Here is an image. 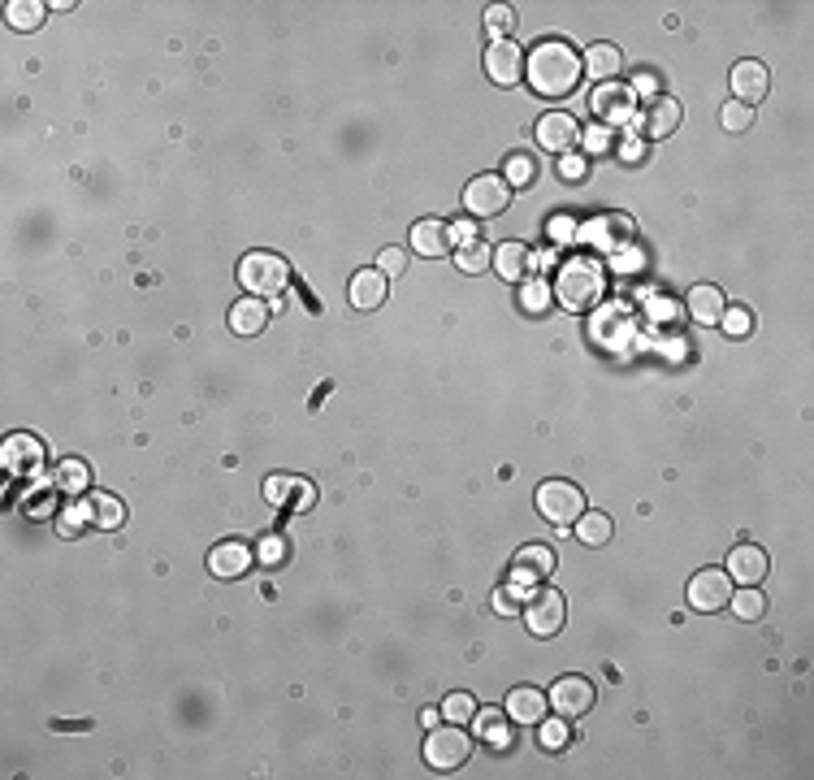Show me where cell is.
I'll return each instance as SVG.
<instances>
[{"label": "cell", "instance_id": "obj_17", "mask_svg": "<svg viewBox=\"0 0 814 780\" xmlns=\"http://www.w3.org/2000/svg\"><path fill=\"white\" fill-rule=\"evenodd\" d=\"M581 65H585V74H589V78H598V87H602V83H615V78H620V70H624V52L615 48V44H589V48H585V57H581Z\"/></svg>", "mask_w": 814, "mask_h": 780}, {"label": "cell", "instance_id": "obj_16", "mask_svg": "<svg viewBox=\"0 0 814 780\" xmlns=\"http://www.w3.org/2000/svg\"><path fill=\"white\" fill-rule=\"evenodd\" d=\"M252 568V551H247L243 542H221L208 551V572L221 581H234V577H243V572Z\"/></svg>", "mask_w": 814, "mask_h": 780}, {"label": "cell", "instance_id": "obj_14", "mask_svg": "<svg viewBox=\"0 0 814 780\" xmlns=\"http://www.w3.org/2000/svg\"><path fill=\"white\" fill-rule=\"evenodd\" d=\"M589 109H594L607 126H624L628 117H633V91L628 87H615V83H602L594 91V100H589Z\"/></svg>", "mask_w": 814, "mask_h": 780}, {"label": "cell", "instance_id": "obj_10", "mask_svg": "<svg viewBox=\"0 0 814 780\" xmlns=\"http://www.w3.org/2000/svg\"><path fill=\"white\" fill-rule=\"evenodd\" d=\"M524 620H529V633L533 637H555L563 629V620H568V603H563L559 590H542L533 594L529 611H524Z\"/></svg>", "mask_w": 814, "mask_h": 780}, {"label": "cell", "instance_id": "obj_2", "mask_svg": "<svg viewBox=\"0 0 814 780\" xmlns=\"http://www.w3.org/2000/svg\"><path fill=\"white\" fill-rule=\"evenodd\" d=\"M239 282L247 286V295L256 299H278L286 286H291V265L278 252H247L239 260Z\"/></svg>", "mask_w": 814, "mask_h": 780}, {"label": "cell", "instance_id": "obj_21", "mask_svg": "<svg viewBox=\"0 0 814 780\" xmlns=\"http://www.w3.org/2000/svg\"><path fill=\"white\" fill-rule=\"evenodd\" d=\"M351 304H356L360 312H373L386 304V273L382 269H360L356 278H351Z\"/></svg>", "mask_w": 814, "mask_h": 780}, {"label": "cell", "instance_id": "obj_33", "mask_svg": "<svg viewBox=\"0 0 814 780\" xmlns=\"http://www.w3.org/2000/svg\"><path fill=\"white\" fill-rule=\"evenodd\" d=\"M576 533H581V542L585 546H607L611 542V516L607 512H585L581 520H576Z\"/></svg>", "mask_w": 814, "mask_h": 780}, {"label": "cell", "instance_id": "obj_24", "mask_svg": "<svg viewBox=\"0 0 814 780\" xmlns=\"http://www.w3.org/2000/svg\"><path fill=\"white\" fill-rule=\"evenodd\" d=\"M83 516H87V525H91V529L113 533V529H122L126 507H122V499H113V494H91V499L83 503Z\"/></svg>", "mask_w": 814, "mask_h": 780}, {"label": "cell", "instance_id": "obj_45", "mask_svg": "<svg viewBox=\"0 0 814 780\" xmlns=\"http://www.w3.org/2000/svg\"><path fill=\"white\" fill-rule=\"evenodd\" d=\"M654 87H659V78H654L650 70H646V74H637V83H633L637 96H654Z\"/></svg>", "mask_w": 814, "mask_h": 780}, {"label": "cell", "instance_id": "obj_32", "mask_svg": "<svg viewBox=\"0 0 814 780\" xmlns=\"http://www.w3.org/2000/svg\"><path fill=\"white\" fill-rule=\"evenodd\" d=\"M455 265H459V273H485L494 265V247H485L481 239H472V243H464L455 252Z\"/></svg>", "mask_w": 814, "mask_h": 780}, {"label": "cell", "instance_id": "obj_38", "mask_svg": "<svg viewBox=\"0 0 814 780\" xmlns=\"http://www.w3.org/2000/svg\"><path fill=\"white\" fill-rule=\"evenodd\" d=\"M719 325H724V334H728V338H745V334L754 330V317H750V308H724Z\"/></svg>", "mask_w": 814, "mask_h": 780}, {"label": "cell", "instance_id": "obj_8", "mask_svg": "<svg viewBox=\"0 0 814 780\" xmlns=\"http://www.w3.org/2000/svg\"><path fill=\"white\" fill-rule=\"evenodd\" d=\"M533 135H537V148H546L555 156H568L576 143H581V122H576L572 113H563V109H550V113L537 117Z\"/></svg>", "mask_w": 814, "mask_h": 780}, {"label": "cell", "instance_id": "obj_6", "mask_svg": "<svg viewBox=\"0 0 814 780\" xmlns=\"http://www.w3.org/2000/svg\"><path fill=\"white\" fill-rule=\"evenodd\" d=\"M507 204H511V187H507L503 174H477L464 187V208H468L472 217H481V221L503 217Z\"/></svg>", "mask_w": 814, "mask_h": 780}, {"label": "cell", "instance_id": "obj_35", "mask_svg": "<svg viewBox=\"0 0 814 780\" xmlns=\"http://www.w3.org/2000/svg\"><path fill=\"white\" fill-rule=\"evenodd\" d=\"M728 607L737 611L741 620H758V616H763V611H767V598L758 594V585H745L741 594H732V603H728Z\"/></svg>", "mask_w": 814, "mask_h": 780}, {"label": "cell", "instance_id": "obj_3", "mask_svg": "<svg viewBox=\"0 0 814 780\" xmlns=\"http://www.w3.org/2000/svg\"><path fill=\"white\" fill-rule=\"evenodd\" d=\"M537 512H542L559 533H572V525L585 516V494L572 481H542L537 486Z\"/></svg>", "mask_w": 814, "mask_h": 780}, {"label": "cell", "instance_id": "obj_11", "mask_svg": "<svg viewBox=\"0 0 814 780\" xmlns=\"http://www.w3.org/2000/svg\"><path fill=\"white\" fill-rule=\"evenodd\" d=\"M485 74H490L498 87L520 83V74H524V52H520V44H511V39H494V44L485 48Z\"/></svg>", "mask_w": 814, "mask_h": 780}, {"label": "cell", "instance_id": "obj_13", "mask_svg": "<svg viewBox=\"0 0 814 780\" xmlns=\"http://www.w3.org/2000/svg\"><path fill=\"white\" fill-rule=\"evenodd\" d=\"M767 87H771V78H767V65L763 61H737L732 65V96H737L741 104H754L767 96Z\"/></svg>", "mask_w": 814, "mask_h": 780}, {"label": "cell", "instance_id": "obj_19", "mask_svg": "<svg viewBox=\"0 0 814 780\" xmlns=\"http://www.w3.org/2000/svg\"><path fill=\"white\" fill-rule=\"evenodd\" d=\"M0 460H5V468H9L13 477H18V473H35L39 460H44V447H39V438H31V434H13L5 442V451H0Z\"/></svg>", "mask_w": 814, "mask_h": 780}, {"label": "cell", "instance_id": "obj_22", "mask_svg": "<svg viewBox=\"0 0 814 780\" xmlns=\"http://www.w3.org/2000/svg\"><path fill=\"white\" fill-rule=\"evenodd\" d=\"M728 577L741 581V585H758L767 577V555L758 551V546H737V551L728 555Z\"/></svg>", "mask_w": 814, "mask_h": 780}, {"label": "cell", "instance_id": "obj_9", "mask_svg": "<svg viewBox=\"0 0 814 780\" xmlns=\"http://www.w3.org/2000/svg\"><path fill=\"white\" fill-rule=\"evenodd\" d=\"M550 711L563 715V720H581V715L594 707V685L585 681V676H559L555 685H550Z\"/></svg>", "mask_w": 814, "mask_h": 780}, {"label": "cell", "instance_id": "obj_5", "mask_svg": "<svg viewBox=\"0 0 814 780\" xmlns=\"http://www.w3.org/2000/svg\"><path fill=\"white\" fill-rule=\"evenodd\" d=\"M602 295V269L594 260H568L559 273V299L568 304L572 312H581L589 304H598Z\"/></svg>", "mask_w": 814, "mask_h": 780}, {"label": "cell", "instance_id": "obj_36", "mask_svg": "<svg viewBox=\"0 0 814 780\" xmlns=\"http://www.w3.org/2000/svg\"><path fill=\"white\" fill-rule=\"evenodd\" d=\"M442 715H446L451 724H464V720H472V715H477V698H472V694H446Z\"/></svg>", "mask_w": 814, "mask_h": 780}, {"label": "cell", "instance_id": "obj_49", "mask_svg": "<svg viewBox=\"0 0 814 780\" xmlns=\"http://www.w3.org/2000/svg\"><path fill=\"white\" fill-rule=\"evenodd\" d=\"M555 239H572V221H568V217L555 221Z\"/></svg>", "mask_w": 814, "mask_h": 780}, {"label": "cell", "instance_id": "obj_40", "mask_svg": "<svg viewBox=\"0 0 814 780\" xmlns=\"http://www.w3.org/2000/svg\"><path fill=\"white\" fill-rule=\"evenodd\" d=\"M568 724H563V715H559V720H542V737H537V741H542V750H550V754H555V750H563V746H568Z\"/></svg>", "mask_w": 814, "mask_h": 780}, {"label": "cell", "instance_id": "obj_12", "mask_svg": "<svg viewBox=\"0 0 814 780\" xmlns=\"http://www.w3.org/2000/svg\"><path fill=\"white\" fill-rule=\"evenodd\" d=\"M265 499L278 503V507H291V512H308V507L317 503V490H312V481H304V477L273 473L265 481Z\"/></svg>", "mask_w": 814, "mask_h": 780}, {"label": "cell", "instance_id": "obj_20", "mask_svg": "<svg viewBox=\"0 0 814 780\" xmlns=\"http://www.w3.org/2000/svg\"><path fill=\"white\" fill-rule=\"evenodd\" d=\"M680 117H685V113H680L676 100H667V96L650 100V109L641 113V135H646V139H667L680 126Z\"/></svg>", "mask_w": 814, "mask_h": 780}, {"label": "cell", "instance_id": "obj_28", "mask_svg": "<svg viewBox=\"0 0 814 780\" xmlns=\"http://www.w3.org/2000/svg\"><path fill=\"white\" fill-rule=\"evenodd\" d=\"M472 720H477V737L485 741V746H490V750H507V741H511L507 711L490 707V711H477V715H472Z\"/></svg>", "mask_w": 814, "mask_h": 780}, {"label": "cell", "instance_id": "obj_26", "mask_svg": "<svg viewBox=\"0 0 814 780\" xmlns=\"http://www.w3.org/2000/svg\"><path fill=\"white\" fill-rule=\"evenodd\" d=\"M529 265H533V252L524 243H503L494 247V269L503 273L507 282H524L529 278Z\"/></svg>", "mask_w": 814, "mask_h": 780}, {"label": "cell", "instance_id": "obj_46", "mask_svg": "<svg viewBox=\"0 0 814 780\" xmlns=\"http://www.w3.org/2000/svg\"><path fill=\"white\" fill-rule=\"evenodd\" d=\"M589 139V152H607L611 148V135L607 130H594V135H585Z\"/></svg>", "mask_w": 814, "mask_h": 780}, {"label": "cell", "instance_id": "obj_1", "mask_svg": "<svg viewBox=\"0 0 814 780\" xmlns=\"http://www.w3.org/2000/svg\"><path fill=\"white\" fill-rule=\"evenodd\" d=\"M524 70H529V83L537 96H568V91H576V83H581V52H576L572 44H563V39H542L529 57H524Z\"/></svg>", "mask_w": 814, "mask_h": 780}, {"label": "cell", "instance_id": "obj_31", "mask_svg": "<svg viewBox=\"0 0 814 780\" xmlns=\"http://www.w3.org/2000/svg\"><path fill=\"white\" fill-rule=\"evenodd\" d=\"M503 178H507V187H533L537 182V156L533 152H511Z\"/></svg>", "mask_w": 814, "mask_h": 780}, {"label": "cell", "instance_id": "obj_27", "mask_svg": "<svg viewBox=\"0 0 814 780\" xmlns=\"http://www.w3.org/2000/svg\"><path fill=\"white\" fill-rule=\"evenodd\" d=\"M269 325V308L260 304V299L252 295V299H239V304L230 308V330L234 334H243V338H252V334H260Z\"/></svg>", "mask_w": 814, "mask_h": 780}, {"label": "cell", "instance_id": "obj_25", "mask_svg": "<svg viewBox=\"0 0 814 780\" xmlns=\"http://www.w3.org/2000/svg\"><path fill=\"white\" fill-rule=\"evenodd\" d=\"M724 308H728V299H724L719 286H693L689 291V317L698 325H719Z\"/></svg>", "mask_w": 814, "mask_h": 780}, {"label": "cell", "instance_id": "obj_7", "mask_svg": "<svg viewBox=\"0 0 814 780\" xmlns=\"http://www.w3.org/2000/svg\"><path fill=\"white\" fill-rule=\"evenodd\" d=\"M732 603V577L724 568H702L689 577V607L702 611V616H715Z\"/></svg>", "mask_w": 814, "mask_h": 780}, {"label": "cell", "instance_id": "obj_4", "mask_svg": "<svg viewBox=\"0 0 814 780\" xmlns=\"http://www.w3.org/2000/svg\"><path fill=\"white\" fill-rule=\"evenodd\" d=\"M468 754H472V737H468L459 724H446V728L433 724V728H429V737H425V763L433 767V772H455V767L468 763Z\"/></svg>", "mask_w": 814, "mask_h": 780}, {"label": "cell", "instance_id": "obj_42", "mask_svg": "<svg viewBox=\"0 0 814 780\" xmlns=\"http://www.w3.org/2000/svg\"><path fill=\"white\" fill-rule=\"evenodd\" d=\"M542 304H550V286L546 282H529V291H524V308H542Z\"/></svg>", "mask_w": 814, "mask_h": 780}, {"label": "cell", "instance_id": "obj_34", "mask_svg": "<svg viewBox=\"0 0 814 780\" xmlns=\"http://www.w3.org/2000/svg\"><path fill=\"white\" fill-rule=\"evenodd\" d=\"M719 126H724L728 135H741V130L754 126V109H750V104H741V100H732V104L719 109Z\"/></svg>", "mask_w": 814, "mask_h": 780}, {"label": "cell", "instance_id": "obj_47", "mask_svg": "<svg viewBox=\"0 0 814 780\" xmlns=\"http://www.w3.org/2000/svg\"><path fill=\"white\" fill-rule=\"evenodd\" d=\"M563 178H585V161L568 156V161H563Z\"/></svg>", "mask_w": 814, "mask_h": 780}, {"label": "cell", "instance_id": "obj_23", "mask_svg": "<svg viewBox=\"0 0 814 780\" xmlns=\"http://www.w3.org/2000/svg\"><path fill=\"white\" fill-rule=\"evenodd\" d=\"M550 568H555V551H550V546H537V542L520 546V551H516V564H511V572H516L520 585H524V581H537V577H550Z\"/></svg>", "mask_w": 814, "mask_h": 780}, {"label": "cell", "instance_id": "obj_48", "mask_svg": "<svg viewBox=\"0 0 814 780\" xmlns=\"http://www.w3.org/2000/svg\"><path fill=\"white\" fill-rule=\"evenodd\" d=\"M459 239V247H464V243H472V226H468V221H459V226H451V243Z\"/></svg>", "mask_w": 814, "mask_h": 780}, {"label": "cell", "instance_id": "obj_15", "mask_svg": "<svg viewBox=\"0 0 814 780\" xmlns=\"http://www.w3.org/2000/svg\"><path fill=\"white\" fill-rule=\"evenodd\" d=\"M546 707H550V702H546V694H542V689H533V685H516V689H511V694H507V720H516V724H542L546 720Z\"/></svg>", "mask_w": 814, "mask_h": 780}, {"label": "cell", "instance_id": "obj_43", "mask_svg": "<svg viewBox=\"0 0 814 780\" xmlns=\"http://www.w3.org/2000/svg\"><path fill=\"white\" fill-rule=\"evenodd\" d=\"M490 607H494V611H498V616H516V611H520V607H516V598H511V594H507V590H498V594H494V603H490Z\"/></svg>", "mask_w": 814, "mask_h": 780}, {"label": "cell", "instance_id": "obj_29", "mask_svg": "<svg viewBox=\"0 0 814 780\" xmlns=\"http://www.w3.org/2000/svg\"><path fill=\"white\" fill-rule=\"evenodd\" d=\"M52 486H57L61 494H87V486H91L87 464L83 460H61L57 473H52Z\"/></svg>", "mask_w": 814, "mask_h": 780}, {"label": "cell", "instance_id": "obj_39", "mask_svg": "<svg viewBox=\"0 0 814 780\" xmlns=\"http://www.w3.org/2000/svg\"><path fill=\"white\" fill-rule=\"evenodd\" d=\"M260 559H265L269 568H282L286 559H291V542H286L282 533H269V538L260 542Z\"/></svg>", "mask_w": 814, "mask_h": 780}, {"label": "cell", "instance_id": "obj_44", "mask_svg": "<svg viewBox=\"0 0 814 780\" xmlns=\"http://www.w3.org/2000/svg\"><path fill=\"white\" fill-rule=\"evenodd\" d=\"M620 156H624L628 165H637L641 156H646V139H624V152H620Z\"/></svg>", "mask_w": 814, "mask_h": 780}, {"label": "cell", "instance_id": "obj_41", "mask_svg": "<svg viewBox=\"0 0 814 780\" xmlns=\"http://www.w3.org/2000/svg\"><path fill=\"white\" fill-rule=\"evenodd\" d=\"M377 269H382L386 278H395V273L407 269V252H403V247H386V252L377 256Z\"/></svg>", "mask_w": 814, "mask_h": 780}, {"label": "cell", "instance_id": "obj_30", "mask_svg": "<svg viewBox=\"0 0 814 780\" xmlns=\"http://www.w3.org/2000/svg\"><path fill=\"white\" fill-rule=\"evenodd\" d=\"M44 13H48V5H39V0H9L5 5V18L13 31H35L44 22Z\"/></svg>", "mask_w": 814, "mask_h": 780}, {"label": "cell", "instance_id": "obj_18", "mask_svg": "<svg viewBox=\"0 0 814 780\" xmlns=\"http://www.w3.org/2000/svg\"><path fill=\"white\" fill-rule=\"evenodd\" d=\"M412 252L420 256H446L451 252V226L442 217H425L412 226Z\"/></svg>", "mask_w": 814, "mask_h": 780}, {"label": "cell", "instance_id": "obj_37", "mask_svg": "<svg viewBox=\"0 0 814 780\" xmlns=\"http://www.w3.org/2000/svg\"><path fill=\"white\" fill-rule=\"evenodd\" d=\"M485 26H490L494 39H511V31H516V13H511L507 5H490V13H485Z\"/></svg>", "mask_w": 814, "mask_h": 780}]
</instances>
